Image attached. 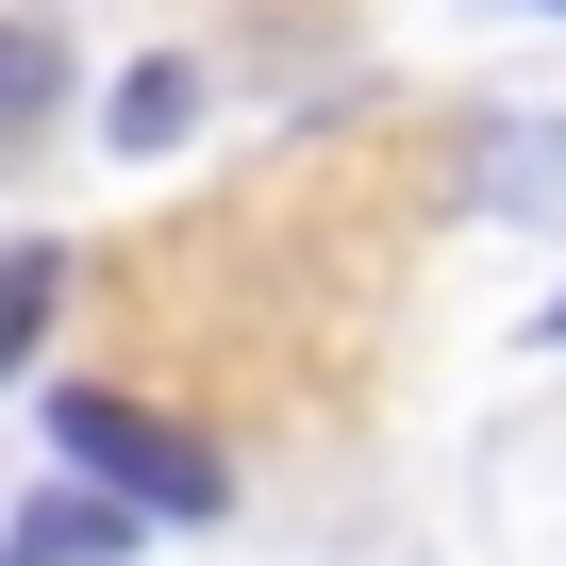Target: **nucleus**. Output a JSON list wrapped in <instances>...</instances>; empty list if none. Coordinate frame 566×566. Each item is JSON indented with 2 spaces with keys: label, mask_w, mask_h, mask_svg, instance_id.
Instances as JSON below:
<instances>
[{
  "label": "nucleus",
  "mask_w": 566,
  "mask_h": 566,
  "mask_svg": "<svg viewBox=\"0 0 566 566\" xmlns=\"http://www.w3.org/2000/svg\"><path fill=\"white\" fill-rule=\"evenodd\" d=\"M51 450L101 483V500H150V516H217L233 483H217V450H184L167 417H134V400H101V384H67L51 400Z\"/></svg>",
  "instance_id": "1"
},
{
  "label": "nucleus",
  "mask_w": 566,
  "mask_h": 566,
  "mask_svg": "<svg viewBox=\"0 0 566 566\" xmlns=\"http://www.w3.org/2000/svg\"><path fill=\"white\" fill-rule=\"evenodd\" d=\"M134 134H184V67H134V84H117V150H134Z\"/></svg>",
  "instance_id": "4"
},
{
  "label": "nucleus",
  "mask_w": 566,
  "mask_h": 566,
  "mask_svg": "<svg viewBox=\"0 0 566 566\" xmlns=\"http://www.w3.org/2000/svg\"><path fill=\"white\" fill-rule=\"evenodd\" d=\"M0 566H134V500H84V483H34Z\"/></svg>",
  "instance_id": "2"
},
{
  "label": "nucleus",
  "mask_w": 566,
  "mask_h": 566,
  "mask_svg": "<svg viewBox=\"0 0 566 566\" xmlns=\"http://www.w3.org/2000/svg\"><path fill=\"white\" fill-rule=\"evenodd\" d=\"M51 283H67L51 233H18V266H0V350H34V334H51Z\"/></svg>",
  "instance_id": "3"
}]
</instances>
